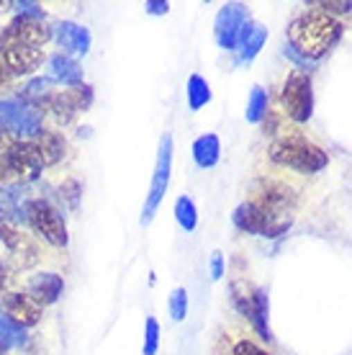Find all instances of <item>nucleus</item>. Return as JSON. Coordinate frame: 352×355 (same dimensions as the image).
<instances>
[{
	"mask_svg": "<svg viewBox=\"0 0 352 355\" xmlns=\"http://www.w3.org/2000/svg\"><path fill=\"white\" fill-rule=\"evenodd\" d=\"M342 31L344 26L335 16H326L322 10H306L291 24L288 42L293 52L306 57L308 62H319L335 49L337 42L342 39Z\"/></svg>",
	"mask_w": 352,
	"mask_h": 355,
	"instance_id": "f257e3e1",
	"label": "nucleus"
},
{
	"mask_svg": "<svg viewBox=\"0 0 352 355\" xmlns=\"http://www.w3.org/2000/svg\"><path fill=\"white\" fill-rule=\"evenodd\" d=\"M270 160L283 168L299 170V173H319L326 168L329 155H326L319 144L306 139L299 132L281 134L273 144H270Z\"/></svg>",
	"mask_w": 352,
	"mask_h": 355,
	"instance_id": "f03ea898",
	"label": "nucleus"
},
{
	"mask_svg": "<svg viewBox=\"0 0 352 355\" xmlns=\"http://www.w3.org/2000/svg\"><path fill=\"white\" fill-rule=\"evenodd\" d=\"M291 224V211H275V209H267L257 201L239 204L234 211V227L247 232V234H257V237H281L283 232H288Z\"/></svg>",
	"mask_w": 352,
	"mask_h": 355,
	"instance_id": "7ed1b4c3",
	"label": "nucleus"
},
{
	"mask_svg": "<svg viewBox=\"0 0 352 355\" xmlns=\"http://www.w3.org/2000/svg\"><path fill=\"white\" fill-rule=\"evenodd\" d=\"M281 106L283 114L291 121H308L311 111H314V90H311V75L308 72H291L281 90Z\"/></svg>",
	"mask_w": 352,
	"mask_h": 355,
	"instance_id": "20e7f679",
	"label": "nucleus"
},
{
	"mask_svg": "<svg viewBox=\"0 0 352 355\" xmlns=\"http://www.w3.org/2000/svg\"><path fill=\"white\" fill-rule=\"evenodd\" d=\"M42 111L28 106L24 101L16 98H6L0 101V129L6 134H13L18 139H28V137H39L42 134Z\"/></svg>",
	"mask_w": 352,
	"mask_h": 355,
	"instance_id": "39448f33",
	"label": "nucleus"
},
{
	"mask_svg": "<svg viewBox=\"0 0 352 355\" xmlns=\"http://www.w3.org/2000/svg\"><path fill=\"white\" fill-rule=\"evenodd\" d=\"M170 170H173V137L165 134L162 142H159L157 165H155V173H152V186H150V193H147V201H144L141 224H150L152 219H155V211L159 209L162 198H165V193H168Z\"/></svg>",
	"mask_w": 352,
	"mask_h": 355,
	"instance_id": "423d86ee",
	"label": "nucleus"
},
{
	"mask_svg": "<svg viewBox=\"0 0 352 355\" xmlns=\"http://www.w3.org/2000/svg\"><path fill=\"white\" fill-rule=\"evenodd\" d=\"M26 219L42 237L54 248H64L67 245V227L62 214L54 209L44 198H34L26 204Z\"/></svg>",
	"mask_w": 352,
	"mask_h": 355,
	"instance_id": "0eeeda50",
	"label": "nucleus"
},
{
	"mask_svg": "<svg viewBox=\"0 0 352 355\" xmlns=\"http://www.w3.org/2000/svg\"><path fill=\"white\" fill-rule=\"evenodd\" d=\"M3 160L8 165L10 175L21 178V180H34V178L42 175V168H44V160H42L34 142L10 144L8 152L3 155Z\"/></svg>",
	"mask_w": 352,
	"mask_h": 355,
	"instance_id": "6e6552de",
	"label": "nucleus"
},
{
	"mask_svg": "<svg viewBox=\"0 0 352 355\" xmlns=\"http://www.w3.org/2000/svg\"><path fill=\"white\" fill-rule=\"evenodd\" d=\"M247 21H249V16H247V8L242 3L224 6L219 10V16H216V24H213V34H216L219 46H224V49H237L239 34H242Z\"/></svg>",
	"mask_w": 352,
	"mask_h": 355,
	"instance_id": "1a4fd4ad",
	"label": "nucleus"
},
{
	"mask_svg": "<svg viewBox=\"0 0 352 355\" xmlns=\"http://www.w3.org/2000/svg\"><path fill=\"white\" fill-rule=\"evenodd\" d=\"M90 103H93V88L82 85V88L62 90V93L49 98V111H52L60 124H70L75 114L85 111Z\"/></svg>",
	"mask_w": 352,
	"mask_h": 355,
	"instance_id": "9d476101",
	"label": "nucleus"
},
{
	"mask_svg": "<svg viewBox=\"0 0 352 355\" xmlns=\"http://www.w3.org/2000/svg\"><path fill=\"white\" fill-rule=\"evenodd\" d=\"M52 39V28H46L42 21H31V18H16L8 28H6V42L10 44H24L39 49Z\"/></svg>",
	"mask_w": 352,
	"mask_h": 355,
	"instance_id": "9b49d317",
	"label": "nucleus"
},
{
	"mask_svg": "<svg viewBox=\"0 0 352 355\" xmlns=\"http://www.w3.org/2000/svg\"><path fill=\"white\" fill-rule=\"evenodd\" d=\"M3 309L21 327H34L42 322V304L31 299L28 293H6L3 296Z\"/></svg>",
	"mask_w": 352,
	"mask_h": 355,
	"instance_id": "f8f14e48",
	"label": "nucleus"
},
{
	"mask_svg": "<svg viewBox=\"0 0 352 355\" xmlns=\"http://www.w3.org/2000/svg\"><path fill=\"white\" fill-rule=\"evenodd\" d=\"M42 60H44L42 49L24 46V44H10V46H6V52H3V64H6L8 72H13V75H31L34 70H39Z\"/></svg>",
	"mask_w": 352,
	"mask_h": 355,
	"instance_id": "ddd939ff",
	"label": "nucleus"
},
{
	"mask_svg": "<svg viewBox=\"0 0 352 355\" xmlns=\"http://www.w3.org/2000/svg\"><path fill=\"white\" fill-rule=\"evenodd\" d=\"M54 39L60 42V46L70 54H88L90 49V31L85 26H80L75 21H60L54 26Z\"/></svg>",
	"mask_w": 352,
	"mask_h": 355,
	"instance_id": "4468645a",
	"label": "nucleus"
},
{
	"mask_svg": "<svg viewBox=\"0 0 352 355\" xmlns=\"http://www.w3.org/2000/svg\"><path fill=\"white\" fill-rule=\"evenodd\" d=\"M26 288L31 299H36L42 306H49V304H54L62 296L64 284H62V278L57 273H36L28 278Z\"/></svg>",
	"mask_w": 352,
	"mask_h": 355,
	"instance_id": "2eb2a0df",
	"label": "nucleus"
},
{
	"mask_svg": "<svg viewBox=\"0 0 352 355\" xmlns=\"http://www.w3.org/2000/svg\"><path fill=\"white\" fill-rule=\"evenodd\" d=\"M267 42V28L263 24H255V21H247L245 28H242V34H239V62H252L260 49L265 46Z\"/></svg>",
	"mask_w": 352,
	"mask_h": 355,
	"instance_id": "dca6fc26",
	"label": "nucleus"
},
{
	"mask_svg": "<svg viewBox=\"0 0 352 355\" xmlns=\"http://www.w3.org/2000/svg\"><path fill=\"white\" fill-rule=\"evenodd\" d=\"M49 75H52V80L64 83V85L82 83V67L67 54H52L49 57Z\"/></svg>",
	"mask_w": 352,
	"mask_h": 355,
	"instance_id": "f3484780",
	"label": "nucleus"
},
{
	"mask_svg": "<svg viewBox=\"0 0 352 355\" xmlns=\"http://www.w3.org/2000/svg\"><path fill=\"white\" fill-rule=\"evenodd\" d=\"M221 157V142L216 134H203L193 142V160L198 168H213Z\"/></svg>",
	"mask_w": 352,
	"mask_h": 355,
	"instance_id": "a211bd4d",
	"label": "nucleus"
},
{
	"mask_svg": "<svg viewBox=\"0 0 352 355\" xmlns=\"http://www.w3.org/2000/svg\"><path fill=\"white\" fill-rule=\"evenodd\" d=\"M34 144H36V150H39V155H42L44 165H54V162H60L62 155H64V139L54 132H42Z\"/></svg>",
	"mask_w": 352,
	"mask_h": 355,
	"instance_id": "6ab92c4d",
	"label": "nucleus"
},
{
	"mask_svg": "<svg viewBox=\"0 0 352 355\" xmlns=\"http://www.w3.org/2000/svg\"><path fill=\"white\" fill-rule=\"evenodd\" d=\"M28 343L26 329L16 324L10 317H3L0 314V345L3 347H24Z\"/></svg>",
	"mask_w": 352,
	"mask_h": 355,
	"instance_id": "aec40b11",
	"label": "nucleus"
},
{
	"mask_svg": "<svg viewBox=\"0 0 352 355\" xmlns=\"http://www.w3.org/2000/svg\"><path fill=\"white\" fill-rule=\"evenodd\" d=\"M209 101H211V88H209V83L203 80L201 75H191V78H188V106H191V111L203 108Z\"/></svg>",
	"mask_w": 352,
	"mask_h": 355,
	"instance_id": "412c9836",
	"label": "nucleus"
},
{
	"mask_svg": "<svg viewBox=\"0 0 352 355\" xmlns=\"http://www.w3.org/2000/svg\"><path fill=\"white\" fill-rule=\"evenodd\" d=\"M175 219L185 232H193L198 227V211H195V204L188 196H180L175 201Z\"/></svg>",
	"mask_w": 352,
	"mask_h": 355,
	"instance_id": "4be33fe9",
	"label": "nucleus"
},
{
	"mask_svg": "<svg viewBox=\"0 0 352 355\" xmlns=\"http://www.w3.org/2000/svg\"><path fill=\"white\" fill-rule=\"evenodd\" d=\"M265 114H267V93H265L260 85H255L252 88V93H249V101H247V121H252V124H257V121H263Z\"/></svg>",
	"mask_w": 352,
	"mask_h": 355,
	"instance_id": "5701e85b",
	"label": "nucleus"
},
{
	"mask_svg": "<svg viewBox=\"0 0 352 355\" xmlns=\"http://www.w3.org/2000/svg\"><path fill=\"white\" fill-rule=\"evenodd\" d=\"M21 98L28 101V103H34V106L49 101V80L46 78H34V80L21 88Z\"/></svg>",
	"mask_w": 352,
	"mask_h": 355,
	"instance_id": "b1692460",
	"label": "nucleus"
},
{
	"mask_svg": "<svg viewBox=\"0 0 352 355\" xmlns=\"http://www.w3.org/2000/svg\"><path fill=\"white\" fill-rule=\"evenodd\" d=\"M168 309H170V317L175 322L185 320V314H188V291L185 288H175V291L170 293Z\"/></svg>",
	"mask_w": 352,
	"mask_h": 355,
	"instance_id": "393cba45",
	"label": "nucleus"
},
{
	"mask_svg": "<svg viewBox=\"0 0 352 355\" xmlns=\"http://www.w3.org/2000/svg\"><path fill=\"white\" fill-rule=\"evenodd\" d=\"M159 347V324L155 317L147 320V332H144V355H157Z\"/></svg>",
	"mask_w": 352,
	"mask_h": 355,
	"instance_id": "a878e982",
	"label": "nucleus"
},
{
	"mask_svg": "<svg viewBox=\"0 0 352 355\" xmlns=\"http://www.w3.org/2000/svg\"><path fill=\"white\" fill-rule=\"evenodd\" d=\"M16 10L21 13V18H31V21L44 18V8H42L39 3H31V0H21V3H16Z\"/></svg>",
	"mask_w": 352,
	"mask_h": 355,
	"instance_id": "bb28decb",
	"label": "nucleus"
},
{
	"mask_svg": "<svg viewBox=\"0 0 352 355\" xmlns=\"http://www.w3.org/2000/svg\"><path fill=\"white\" fill-rule=\"evenodd\" d=\"M62 196L67 198V206H70V209H78V201H80V183L78 180H67V183L62 186Z\"/></svg>",
	"mask_w": 352,
	"mask_h": 355,
	"instance_id": "cd10ccee",
	"label": "nucleus"
},
{
	"mask_svg": "<svg viewBox=\"0 0 352 355\" xmlns=\"http://www.w3.org/2000/svg\"><path fill=\"white\" fill-rule=\"evenodd\" d=\"M234 355H270V353H265L263 347H257L249 340H239L237 345H234Z\"/></svg>",
	"mask_w": 352,
	"mask_h": 355,
	"instance_id": "c85d7f7f",
	"label": "nucleus"
},
{
	"mask_svg": "<svg viewBox=\"0 0 352 355\" xmlns=\"http://www.w3.org/2000/svg\"><path fill=\"white\" fill-rule=\"evenodd\" d=\"M322 13L326 16H335V13H350L352 10V3H317Z\"/></svg>",
	"mask_w": 352,
	"mask_h": 355,
	"instance_id": "c756f323",
	"label": "nucleus"
},
{
	"mask_svg": "<svg viewBox=\"0 0 352 355\" xmlns=\"http://www.w3.org/2000/svg\"><path fill=\"white\" fill-rule=\"evenodd\" d=\"M144 8H147V13H152V16H162V13L170 10V6L162 3V0H150V3H144Z\"/></svg>",
	"mask_w": 352,
	"mask_h": 355,
	"instance_id": "7c9ffc66",
	"label": "nucleus"
},
{
	"mask_svg": "<svg viewBox=\"0 0 352 355\" xmlns=\"http://www.w3.org/2000/svg\"><path fill=\"white\" fill-rule=\"evenodd\" d=\"M221 275H224V258H221V252H213V258H211V278H213V281H219Z\"/></svg>",
	"mask_w": 352,
	"mask_h": 355,
	"instance_id": "2f4dec72",
	"label": "nucleus"
},
{
	"mask_svg": "<svg viewBox=\"0 0 352 355\" xmlns=\"http://www.w3.org/2000/svg\"><path fill=\"white\" fill-rule=\"evenodd\" d=\"M10 178V170H8V165H6V160L0 157V188H3V183Z\"/></svg>",
	"mask_w": 352,
	"mask_h": 355,
	"instance_id": "473e14b6",
	"label": "nucleus"
},
{
	"mask_svg": "<svg viewBox=\"0 0 352 355\" xmlns=\"http://www.w3.org/2000/svg\"><path fill=\"white\" fill-rule=\"evenodd\" d=\"M8 281H10V275H8V268L0 263V288H6L8 286Z\"/></svg>",
	"mask_w": 352,
	"mask_h": 355,
	"instance_id": "72a5a7b5",
	"label": "nucleus"
},
{
	"mask_svg": "<svg viewBox=\"0 0 352 355\" xmlns=\"http://www.w3.org/2000/svg\"><path fill=\"white\" fill-rule=\"evenodd\" d=\"M8 42H6V28H0V49H6Z\"/></svg>",
	"mask_w": 352,
	"mask_h": 355,
	"instance_id": "f704fd0d",
	"label": "nucleus"
},
{
	"mask_svg": "<svg viewBox=\"0 0 352 355\" xmlns=\"http://www.w3.org/2000/svg\"><path fill=\"white\" fill-rule=\"evenodd\" d=\"M6 144H8V142H6V132H3V129H0V150H3V147H6Z\"/></svg>",
	"mask_w": 352,
	"mask_h": 355,
	"instance_id": "c9c22d12",
	"label": "nucleus"
},
{
	"mask_svg": "<svg viewBox=\"0 0 352 355\" xmlns=\"http://www.w3.org/2000/svg\"><path fill=\"white\" fill-rule=\"evenodd\" d=\"M0 355H3V345H0Z\"/></svg>",
	"mask_w": 352,
	"mask_h": 355,
	"instance_id": "e433bc0d",
	"label": "nucleus"
}]
</instances>
